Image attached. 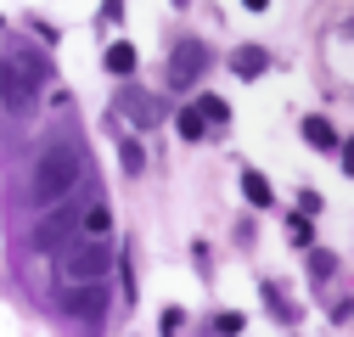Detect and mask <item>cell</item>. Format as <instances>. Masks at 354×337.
I'll return each mask as SVG.
<instances>
[{
	"mask_svg": "<svg viewBox=\"0 0 354 337\" xmlns=\"http://www.w3.org/2000/svg\"><path fill=\"white\" fill-rule=\"evenodd\" d=\"M84 180V152L73 141H46L34 157V180H28V197L46 208V202H62L68 191H79Z\"/></svg>",
	"mask_w": 354,
	"mask_h": 337,
	"instance_id": "obj_1",
	"label": "cell"
},
{
	"mask_svg": "<svg viewBox=\"0 0 354 337\" xmlns=\"http://www.w3.org/2000/svg\"><path fill=\"white\" fill-rule=\"evenodd\" d=\"M180 326H186L180 309H163V337H180Z\"/></svg>",
	"mask_w": 354,
	"mask_h": 337,
	"instance_id": "obj_20",
	"label": "cell"
},
{
	"mask_svg": "<svg viewBox=\"0 0 354 337\" xmlns=\"http://www.w3.org/2000/svg\"><path fill=\"white\" fill-rule=\"evenodd\" d=\"M102 62H107V73L129 79V73H136V62H141V57H136V46H129V39H118V46H107V57H102Z\"/></svg>",
	"mask_w": 354,
	"mask_h": 337,
	"instance_id": "obj_12",
	"label": "cell"
},
{
	"mask_svg": "<svg viewBox=\"0 0 354 337\" xmlns=\"http://www.w3.org/2000/svg\"><path fill=\"white\" fill-rule=\"evenodd\" d=\"M264 68H270V51H264V46H236L231 51V73L236 79H259Z\"/></svg>",
	"mask_w": 354,
	"mask_h": 337,
	"instance_id": "obj_9",
	"label": "cell"
},
{
	"mask_svg": "<svg viewBox=\"0 0 354 337\" xmlns=\"http://www.w3.org/2000/svg\"><path fill=\"white\" fill-rule=\"evenodd\" d=\"M102 17H107V23H118V17H124V0H102Z\"/></svg>",
	"mask_w": 354,
	"mask_h": 337,
	"instance_id": "obj_21",
	"label": "cell"
},
{
	"mask_svg": "<svg viewBox=\"0 0 354 337\" xmlns=\"http://www.w3.org/2000/svg\"><path fill=\"white\" fill-rule=\"evenodd\" d=\"M242 326H248V320H242L236 309H225V315H214V331H219V337H242Z\"/></svg>",
	"mask_w": 354,
	"mask_h": 337,
	"instance_id": "obj_19",
	"label": "cell"
},
{
	"mask_svg": "<svg viewBox=\"0 0 354 337\" xmlns=\"http://www.w3.org/2000/svg\"><path fill=\"white\" fill-rule=\"evenodd\" d=\"M309 276H337V253H326V247H309Z\"/></svg>",
	"mask_w": 354,
	"mask_h": 337,
	"instance_id": "obj_18",
	"label": "cell"
},
{
	"mask_svg": "<svg viewBox=\"0 0 354 337\" xmlns=\"http://www.w3.org/2000/svg\"><path fill=\"white\" fill-rule=\"evenodd\" d=\"M304 141L315 146V152H337V146H343V135L332 130V118H321V113H309V118H304Z\"/></svg>",
	"mask_w": 354,
	"mask_h": 337,
	"instance_id": "obj_8",
	"label": "cell"
},
{
	"mask_svg": "<svg viewBox=\"0 0 354 337\" xmlns=\"http://www.w3.org/2000/svg\"><path fill=\"white\" fill-rule=\"evenodd\" d=\"M79 208H84L79 191H68L62 202H46V220L34 225V247H39V253H57L62 236H79Z\"/></svg>",
	"mask_w": 354,
	"mask_h": 337,
	"instance_id": "obj_4",
	"label": "cell"
},
{
	"mask_svg": "<svg viewBox=\"0 0 354 337\" xmlns=\"http://www.w3.org/2000/svg\"><path fill=\"white\" fill-rule=\"evenodd\" d=\"M203 73H208V46H203V39H180L174 57H169V84H174V90H192Z\"/></svg>",
	"mask_w": 354,
	"mask_h": 337,
	"instance_id": "obj_7",
	"label": "cell"
},
{
	"mask_svg": "<svg viewBox=\"0 0 354 337\" xmlns=\"http://www.w3.org/2000/svg\"><path fill=\"white\" fill-rule=\"evenodd\" d=\"M242 197H248L253 208H270V202H276V191H270V180H264L259 168H242Z\"/></svg>",
	"mask_w": 354,
	"mask_h": 337,
	"instance_id": "obj_11",
	"label": "cell"
},
{
	"mask_svg": "<svg viewBox=\"0 0 354 337\" xmlns=\"http://www.w3.org/2000/svg\"><path fill=\"white\" fill-rule=\"evenodd\" d=\"M242 6H248V12H264V6H270V0H242Z\"/></svg>",
	"mask_w": 354,
	"mask_h": 337,
	"instance_id": "obj_22",
	"label": "cell"
},
{
	"mask_svg": "<svg viewBox=\"0 0 354 337\" xmlns=\"http://www.w3.org/2000/svg\"><path fill=\"white\" fill-rule=\"evenodd\" d=\"M264 304H270V315H276V320H292V315H298V309L281 298V287H276V281H264Z\"/></svg>",
	"mask_w": 354,
	"mask_h": 337,
	"instance_id": "obj_17",
	"label": "cell"
},
{
	"mask_svg": "<svg viewBox=\"0 0 354 337\" xmlns=\"http://www.w3.org/2000/svg\"><path fill=\"white\" fill-rule=\"evenodd\" d=\"M79 236H113V208L107 202H84L79 208Z\"/></svg>",
	"mask_w": 354,
	"mask_h": 337,
	"instance_id": "obj_10",
	"label": "cell"
},
{
	"mask_svg": "<svg viewBox=\"0 0 354 337\" xmlns=\"http://www.w3.org/2000/svg\"><path fill=\"white\" fill-rule=\"evenodd\" d=\"M192 107H197V113H203L208 124H225V118H231V107H225V96H197Z\"/></svg>",
	"mask_w": 354,
	"mask_h": 337,
	"instance_id": "obj_15",
	"label": "cell"
},
{
	"mask_svg": "<svg viewBox=\"0 0 354 337\" xmlns=\"http://www.w3.org/2000/svg\"><path fill=\"white\" fill-rule=\"evenodd\" d=\"M180 135H186V141H192V146H197V141H203V135H208V118H203V113H197V107H192V102H186V107H180Z\"/></svg>",
	"mask_w": 354,
	"mask_h": 337,
	"instance_id": "obj_13",
	"label": "cell"
},
{
	"mask_svg": "<svg viewBox=\"0 0 354 337\" xmlns=\"http://www.w3.org/2000/svg\"><path fill=\"white\" fill-rule=\"evenodd\" d=\"M46 73H51V62L34 57V51L6 57V62H0V107H6V113H28V107H34V90H39V79H46Z\"/></svg>",
	"mask_w": 354,
	"mask_h": 337,
	"instance_id": "obj_3",
	"label": "cell"
},
{
	"mask_svg": "<svg viewBox=\"0 0 354 337\" xmlns=\"http://www.w3.org/2000/svg\"><path fill=\"white\" fill-rule=\"evenodd\" d=\"M174 6H186V0H174Z\"/></svg>",
	"mask_w": 354,
	"mask_h": 337,
	"instance_id": "obj_23",
	"label": "cell"
},
{
	"mask_svg": "<svg viewBox=\"0 0 354 337\" xmlns=\"http://www.w3.org/2000/svg\"><path fill=\"white\" fill-rule=\"evenodd\" d=\"M113 113H118V118H129L136 130H158L169 107H163L158 96H147L141 84H124V90H118V102H113Z\"/></svg>",
	"mask_w": 354,
	"mask_h": 337,
	"instance_id": "obj_6",
	"label": "cell"
},
{
	"mask_svg": "<svg viewBox=\"0 0 354 337\" xmlns=\"http://www.w3.org/2000/svg\"><path fill=\"white\" fill-rule=\"evenodd\" d=\"M113 264H118L113 236H73V242L57 253V276H62V281H107Z\"/></svg>",
	"mask_w": 354,
	"mask_h": 337,
	"instance_id": "obj_2",
	"label": "cell"
},
{
	"mask_svg": "<svg viewBox=\"0 0 354 337\" xmlns=\"http://www.w3.org/2000/svg\"><path fill=\"white\" fill-rule=\"evenodd\" d=\"M124 175H141V168H147V152H141V135H124Z\"/></svg>",
	"mask_w": 354,
	"mask_h": 337,
	"instance_id": "obj_14",
	"label": "cell"
},
{
	"mask_svg": "<svg viewBox=\"0 0 354 337\" xmlns=\"http://www.w3.org/2000/svg\"><path fill=\"white\" fill-rule=\"evenodd\" d=\"M107 304H113L107 281H62V287H57V309L73 315V320H102Z\"/></svg>",
	"mask_w": 354,
	"mask_h": 337,
	"instance_id": "obj_5",
	"label": "cell"
},
{
	"mask_svg": "<svg viewBox=\"0 0 354 337\" xmlns=\"http://www.w3.org/2000/svg\"><path fill=\"white\" fill-rule=\"evenodd\" d=\"M287 242H292V247H315V231H309V214H292V220H287Z\"/></svg>",
	"mask_w": 354,
	"mask_h": 337,
	"instance_id": "obj_16",
	"label": "cell"
}]
</instances>
